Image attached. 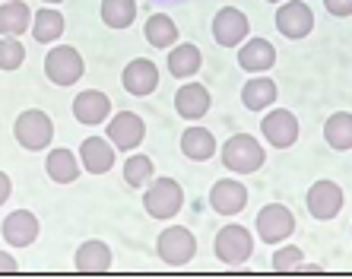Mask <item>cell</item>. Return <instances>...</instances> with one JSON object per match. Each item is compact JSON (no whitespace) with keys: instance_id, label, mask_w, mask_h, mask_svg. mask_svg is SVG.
Instances as JSON below:
<instances>
[{"instance_id":"e0dca14e","label":"cell","mask_w":352,"mask_h":279,"mask_svg":"<svg viewBox=\"0 0 352 279\" xmlns=\"http://www.w3.org/2000/svg\"><path fill=\"white\" fill-rule=\"evenodd\" d=\"M213 105V96L204 82H184L178 92H175V111H178L184 121H200V118L210 111Z\"/></svg>"},{"instance_id":"74e56055","label":"cell","mask_w":352,"mask_h":279,"mask_svg":"<svg viewBox=\"0 0 352 279\" xmlns=\"http://www.w3.org/2000/svg\"><path fill=\"white\" fill-rule=\"evenodd\" d=\"M0 3H3V0H0Z\"/></svg>"},{"instance_id":"ffe728a7","label":"cell","mask_w":352,"mask_h":279,"mask_svg":"<svg viewBox=\"0 0 352 279\" xmlns=\"http://www.w3.org/2000/svg\"><path fill=\"white\" fill-rule=\"evenodd\" d=\"M111 260H115V257H111V247L98 238L82 241L74 254V267L80 273H108L111 270Z\"/></svg>"},{"instance_id":"1f68e13d","label":"cell","mask_w":352,"mask_h":279,"mask_svg":"<svg viewBox=\"0 0 352 279\" xmlns=\"http://www.w3.org/2000/svg\"><path fill=\"white\" fill-rule=\"evenodd\" d=\"M302 260H305L302 247H298V245H286V247H279L276 254H273V270H276V273H292Z\"/></svg>"},{"instance_id":"d590c367","label":"cell","mask_w":352,"mask_h":279,"mask_svg":"<svg viewBox=\"0 0 352 279\" xmlns=\"http://www.w3.org/2000/svg\"><path fill=\"white\" fill-rule=\"evenodd\" d=\"M45 3H48V7H54V3H60V0H45Z\"/></svg>"},{"instance_id":"7402d4cb","label":"cell","mask_w":352,"mask_h":279,"mask_svg":"<svg viewBox=\"0 0 352 279\" xmlns=\"http://www.w3.org/2000/svg\"><path fill=\"white\" fill-rule=\"evenodd\" d=\"M276 96H279L276 82L263 74H254L241 86V105H245L248 111H267V108L276 102Z\"/></svg>"},{"instance_id":"6da1fadb","label":"cell","mask_w":352,"mask_h":279,"mask_svg":"<svg viewBox=\"0 0 352 279\" xmlns=\"http://www.w3.org/2000/svg\"><path fill=\"white\" fill-rule=\"evenodd\" d=\"M222 165L235 175H254L263 162H267V149L261 146V140H254L251 133H235L232 140H226L222 146Z\"/></svg>"},{"instance_id":"8d00e7d4","label":"cell","mask_w":352,"mask_h":279,"mask_svg":"<svg viewBox=\"0 0 352 279\" xmlns=\"http://www.w3.org/2000/svg\"><path fill=\"white\" fill-rule=\"evenodd\" d=\"M267 3H283V0H267Z\"/></svg>"},{"instance_id":"484cf974","label":"cell","mask_w":352,"mask_h":279,"mask_svg":"<svg viewBox=\"0 0 352 279\" xmlns=\"http://www.w3.org/2000/svg\"><path fill=\"white\" fill-rule=\"evenodd\" d=\"M64 35V13H58L54 7H45V10H35L32 16V38L38 45H51Z\"/></svg>"},{"instance_id":"4dcf8cb0","label":"cell","mask_w":352,"mask_h":279,"mask_svg":"<svg viewBox=\"0 0 352 279\" xmlns=\"http://www.w3.org/2000/svg\"><path fill=\"white\" fill-rule=\"evenodd\" d=\"M25 60V48L19 38H10V35H0V70H7V74H13V70H19Z\"/></svg>"},{"instance_id":"5bb4252c","label":"cell","mask_w":352,"mask_h":279,"mask_svg":"<svg viewBox=\"0 0 352 279\" xmlns=\"http://www.w3.org/2000/svg\"><path fill=\"white\" fill-rule=\"evenodd\" d=\"M41 232V222L35 213H29V210H13V213L3 219V225H0V235H3V241H7L10 247H29L35 238H38Z\"/></svg>"},{"instance_id":"52a82bcc","label":"cell","mask_w":352,"mask_h":279,"mask_svg":"<svg viewBox=\"0 0 352 279\" xmlns=\"http://www.w3.org/2000/svg\"><path fill=\"white\" fill-rule=\"evenodd\" d=\"M254 229L263 245H279V241L292 238L295 216H292V210L283 203H267V206H261V213H257Z\"/></svg>"},{"instance_id":"30bf717a","label":"cell","mask_w":352,"mask_h":279,"mask_svg":"<svg viewBox=\"0 0 352 279\" xmlns=\"http://www.w3.org/2000/svg\"><path fill=\"white\" fill-rule=\"evenodd\" d=\"M251 35V19L238 7H222L213 16V38L222 48H238Z\"/></svg>"},{"instance_id":"d6986e66","label":"cell","mask_w":352,"mask_h":279,"mask_svg":"<svg viewBox=\"0 0 352 279\" xmlns=\"http://www.w3.org/2000/svg\"><path fill=\"white\" fill-rule=\"evenodd\" d=\"M276 64V48L267 38H245L238 48V67L248 74H267Z\"/></svg>"},{"instance_id":"9a60e30c","label":"cell","mask_w":352,"mask_h":279,"mask_svg":"<svg viewBox=\"0 0 352 279\" xmlns=\"http://www.w3.org/2000/svg\"><path fill=\"white\" fill-rule=\"evenodd\" d=\"M210 206L219 216H238L248 206V188L235 178H219L210 190Z\"/></svg>"},{"instance_id":"2e32d148","label":"cell","mask_w":352,"mask_h":279,"mask_svg":"<svg viewBox=\"0 0 352 279\" xmlns=\"http://www.w3.org/2000/svg\"><path fill=\"white\" fill-rule=\"evenodd\" d=\"M80 165L89 175H108L115 168V146L108 137H86L80 146Z\"/></svg>"},{"instance_id":"4316f807","label":"cell","mask_w":352,"mask_h":279,"mask_svg":"<svg viewBox=\"0 0 352 279\" xmlns=\"http://www.w3.org/2000/svg\"><path fill=\"white\" fill-rule=\"evenodd\" d=\"M143 35H146V41L153 48H172V45H178V25H175V19L168 13H153L146 19V25H143Z\"/></svg>"},{"instance_id":"ba28073f","label":"cell","mask_w":352,"mask_h":279,"mask_svg":"<svg viewBox=\"0 0 352 279\" xmlns=\"http://www.w3.org/2000/svg\"><path fill=\"white\" fill-rule=\"evenodd\" d=\"M343 203H346L343 188H340L336 181H327V178L314 181L311 190H308V197H305L308 213H311L314 219H320V222L336 219V216H340V210H343Z\"/></svg>"},{"instance_id":"d6a6232c","label":"cell","mask_w":352,"mask_h":279,"mask_svg":"<svg viewBox=\"0 0 352 279\" xmlns=\"http://www.w3.org/2000/svg\"><path fill=\"white\" fill-rule=\"evenodd\" d=\"M324 7H327V13H333V16H352V0H324Z\"/></svg>"},{"instance_id":"ac0fdd59","label":"cell","mask_w":352,"mask_h":279,"mask_svg":"<svg viewBox=\"0 0 352 279\" xmlns=\"http://www.w3.org/2000/svg\"><path fill=\"white\" fill-rule=\"evenodd\" d=\"M108 115H111V99H108L102 89H82L74 99V118L80 124H105Z\"/></svg>"},{"instance_id":"8fae6325","label":"cell","mask_w":352,"mask_h":279,"mask_svg":"<svg viewBox=\"0 0 352 279\" xmlns=\"http://www.w3.org/2000/svg\"><path fill=\"white\" fill-rule=\"evenodd\" d=\"M298 131H302V127H298V118H295L289 108H273L270 115H263V121H261L263 140H270V146H276V149L295 146Z\"/></svg>"},{"instance_id":"7c38bea8","label":"cell","mask_w":352,"mask_h":279,"mask_svg":"<svg viewBox=\"0 0 352 279\" xmlns=\"http://www.w3.org/2000/svg\"><path fill=\"white\" fill-rule=\"evenodd\" d=\"M108 140L121 153H133L146 140V124H143L140 115H133V111H121V115H115L108 121Z\"/></svg>"},{"instance_id":"9c48e42d","label":"cell","mask_w":352,"mask_h":279,"mask_svg":"<svg viewBox=\"0 0 352 279\" xmlns=\"http://www.w3.org/2000/svg\"><path fill=\"white\" fill-rule=\"evenodd\" d=\"M276 29H279V35H286L292 41L308 38L314 29V10L305 0H286L276 10Z\"/></svg>"},{"instance_id":"d4e9b609","label":"cell","mask_w":352,"mask_h":279,"mask_svg":"<svg viewBox=\"0 0 352 279\" xmlns=\"http://www.w3.org/2000/svg\"><path fill=\"white\" fill-rule=\"evenodd\" d=\"M181 153L190 162H210L216 156V137L206 127H188L181 133Z\"/></svg>"},{"instance_id":"836d02e7","label":"cell","mask_w":352,"mask_h":279,"mask_svg":"<svg viewBox=\"0 0 352 279\" xmlns=\"http://www.w3.org/2000/svg\"><path fill=\"white\" fill-rule=\"evenodd\" d=\"M10 194H13V181H10L7 172H0V206L10 200Z\"/></svg>"},{"instance_id":"4fadbf2b","label":"cell","mask_w":352,"mask_h":279,"mask_svg":"<svg viewBox=\"0 0 352 279\" xmlns=\"http://www.w3.org/2000/svg\"><path fill=\"white\" fill-rule=\"evenodd\" d=\"M121 86H124L127 96L143 99V96H149V92L159 89V67L153 64L149 58L131 60V64L124 67V74H121Z\"/></svg>"},{"instance_id":"8992f818","label":"cell","mask_w":352,"mask_h":279,"mask_svg":"<svg viewBox=\"0 0 352 279\" xmlns=\"http://www.w3.org/2000/svg\"><path fill=\"white\" fill-rule=\"evenodd\" d=\"M156 254L165 267H184L194 260L197 254V238L194 232L184 225H168L165 232H159L156 238Z\"/></svg>"},{"instance_id":"83f0119b","label":"cell","mask_w":352,"mask_h":279,"mask_svg":"<svg viewBox=\"0 0 352 279\" xmlns=\"http://www.w3.org/2000/svg\"><path fill=\"white\" fill-rule=\"evenodd\" d=\"M324 140L336 153H349L352 149V115L349 111H336L324 121Z\"/></svg>"},{"instance_id":"f1b7e54d","label":"cell","mask_w":352,"mask_h":279,"mask_svg":"<svg viewBox=\"0 0 352 279\" xmlns=\"http://www.w3.org/2000/svg\"><path fill=\"white\" fill-rule=\"evenodd\" d=\"M137 19V0H102V23L108 29H131Z\"/></svg>"},{"instance_id":"5b68a950","label":"cell","mask_w":352,"mask_h":279,"mask_svg":"<svg viewBox=\"0 0 352 279\" xmlns=\"http://www.w3.org/2000/svg\"><path fill=\"white\" fill-rule=\"evenodd\" d=\"M86 74V60L74 45H58L45 54V76L54 86H76Z\"/></svg>"},{"instance_id":"3957f363","label":"cell","mask_w":352,"mask_h":279,"mask_svg":"<svg viewBox=\"0 0 352 279\" xmlns=\"http://www.w3.org/2000/svg\"><path fill=\"white\" fill-rule=\"evenodd\" d=\"M213 251H216V260L219 263H226V267H241V263H248L251 254H254V235H251V229L238 225V222L222 225V229L216 232Z\"/></svg>"},{"instance_id":"7a4b0ae2","label":"cell","mask_w":352,"mask_h":279,"mask_svg":"<svg viewBox=\"0 0 352 279\" xmlns=\"http://www.w3.org/2000/svg\"><path fill=\"white\" fill-rule=\"evenodd\" d=\"M184 206V190L175 178H153L143 190V210L153 219H175Z\"/></svg>"},{"instance_id":"e575fe53","label":"cell","mask_w":352,"mask_h":279,"mask_svg":"<svg viewBox=\"0 0 352 279\" xmlns=\"http://www.w3.org/2000/svg\"><path fill=\"white\" fill-rule=\"evenodd\" d=\"M19 270V263L13 254H7V251H0V273H16Z\"/></svg>"},{"instance_id":"277c9868","label":"cell","mask_w":352,"mask_h":279,"mask_svg":"<svg viewBox=\"0 0 352 279\" xmlns=\"http://www.w3.org/2000/svg\"><path fill=\"white\" fill-rule=\"evenodd\" d=\"M13 137H16V143L23 149L41 153V149H48L51 140H54V124H51V118L45 115V111H38V108H25L23 115L16 118V124H13Z\"/></svg>"},{"instance_id":"603a6c76","label":"cell","mask_w":352,"mask_h":279,"mask_svg":"<svg viewBox=\"0 0 352 279\" xmlns=\"http://www.w3.org/2000/svg\"><path fill=\"white\" fill-rule=\"evenodd\" d=\"M168 74L175 76V80H190L194 74H200V67H204V54H200V48L197 45H190V41H184V45H172L168 48Z\"/></svg>"},{"instance_id":"f546056e","label":"cell","mask_w":352,"mask_h":279,"mask_svg":"<svg viewBox=\"0 0 352 279\" xmlns=\"http://www.w3.org/2000/svg\"><path fill=\"white\" fill-rule=\"evenodd\" d=\"M153 175H156L153 159L133 149L131 156H127V162H124V181H127L131 188H146L149 181H153Z\"/></svg>"},{"instance_id":"cb8c5ba5","label":"cell","mask_w":352,"mask_h":279,"mask_svg":"<svg viewBox=\"0 0 352 279\" xmlns=\"http://www.w3.org/2000/svg\"><path fill=\"white\" fill-rule=\"evenodd\" d=\"M32 25V10L23 0H3L0 3V35L19 38L23 32H29Z\"/></svg>"},{"instance_id":"44dd1931","label":"cell","mask_w":352,"mask_h":279,"mask_svg":"<svg viewBox=\"0 0 352 279\" xmlns=\"http://www.w3.org/2000/svg\"><path fill=\"white\" fill-rule=\"evenodd\" d=\"M45 172H48V178L54 184H74L82 172L80 156H76L74 149H64V146L51 149L48 159H45Z\"/></svg>"}]
</instances>
